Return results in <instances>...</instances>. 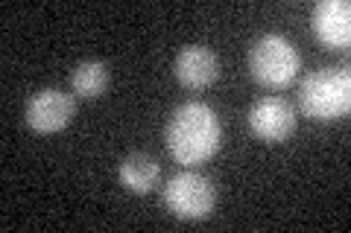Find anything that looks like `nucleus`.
<instances>
[{"instance_id":"nucleus-1","label":"nucleus","mask_w":351,"mask_h":233,"mask_svg":"<svg viewBox=\"0 0 351 233\" xmlns=\"http://www.w3.org/2000/svg\"><path fill=\"white\" fill-rule=\"evenodd\" d=\"M164 140H167V149L176 163L196 166L217 154L219 143H223V126H219V117L211 105L191 99L170 114Z\"/></svg>"},{"instance_id":"nucleus-2","label":"nucleus","mask_w":351,"mask_h":233,"mask_svg":"<svg viewBox=\"0 0 351 233\" xmlns=\"http://www.w3.org/2000/svg\"><path fill=\"white\" fill-rule=\"evenodd\" d=\"M299 105L313 120H339L351 108V73L348 68H325L304 76L299 87Z\"/></svg>"},{"instance_id":"nucleus-3","label":"nucleus","mask_w":351,"mask_h":233,"mask_svg":"<svg viewBox=\"0 0 351 233\" xmlns=\"http://www.w3.org/2000/svg\"><path fill=\"white\" fill-rule=\"evenodd\" d=\"M299 50L284 36H261L249 50V70L267 87H287L299 73Z\"/></svg>"},{"instance_id":"nucleus-4","label":"nucleus","mask_w":351,"mask_h":233,"mask_svg":"<svg viewBox=\"0 0 351 233\" xmlns=\"http://www.w3.org/2000/svg\"><path fill=\"white\" fill-rule=\"evenodd\" d=\"M164 204L176 219L199 221L211 216L217 204V190L202 172H179L164 187Z\"/></svg>"},{"instance_id":"nucleus-5","label":"nucleus","mask_w":351,"mask_h":233,"mask_svg":"<svg viewBox=\"0 0 351 233\" xmlns=\"http://www.w3.org/2000/svg\"><path fill=\"white\" fill-rule=\"evenodd\" d=\"M295 123L299 117L293 105L281 96H263L249 111V128L267 143H284L295 131Z\"/></svg>"},{"instance_id":"nucleus-6","label":"nucleus","mask_w":351,"mask_h":233,"mask_svg":"<svg viewBox=\"0 0 351 233\" xmlns=\"http://www.w3.org/2000/svg\"><path fill=\"white\" fill-rule=\"evenodd\" d=\"M73 96L59 91V87H44L27 102V123L29 128L41 131V135H53L62 131L73 117Z\"/></svg>"},{"instance_id":"nucleus-7","label":"nucleus","mask_w":351,"mask_h":233,"mask_svg":"<svg viewBox=\"0 0 351 233\" xmlns=\"http://www.w3.org/2000/svg\"><path fill=\"white\" fill-rule=\"evenodd\" d=\"M311 27L325 47L343 50L351 41V3L348 0H322L311 12Z\"/></svg>"},{"instance_id":"nucleus-8","label":"nucleus","mask_w":351,"mask_h":233,"mask_svg":"<svg viewBox=\"0 0 351 233\" xmlns=\"http://www.w3.org/2000/svg\"><path fill=\"white\" fill-rule=\"evenodd\" d=\"M176 79H179L184 87H208L217 73H219V61L214 50L202 47V44H188V47H182V53L176 55Z\"/></svg>"},{"instance_id":"nucleus-9","label":"nucleus","mask_w":351,"mask_h":233,"mask_svg":"<svg viewBox=\"0 0 351 233\" xmlns=\"http://www.w3.org/2000/svg\"><path fill=\"white\" fill-rule=\"evenodd\" d=\"M158 161L147 152H132L120 161V184L132 193H149L158 184Z\"/></svg>"},{"instance_id":"nucleus-10","label":"nucleus","mask_w":351,"mask_h":233,"mask_svg":"<svg viewBox=\"0 0 351 233\" xmlns=\"http://www.w3.org/2000/svg\"><path fill=\"white\" fill-rule=\"evenodd\" d=\"M108 79H112V73H108V64L91 59V61L76 64V70L71 73V87H73L76 96L94 99V96H100L106 87H108Z\"/></svg>"}]
</instances>
